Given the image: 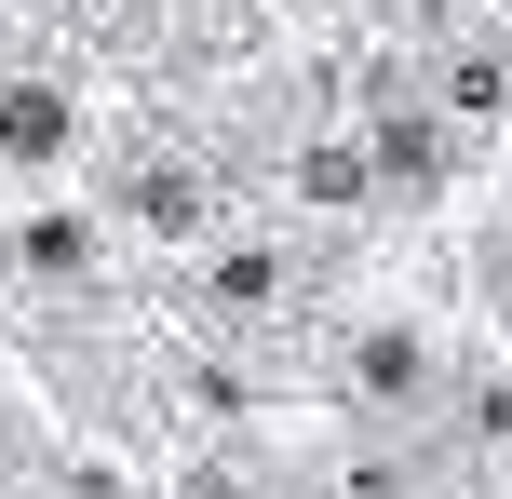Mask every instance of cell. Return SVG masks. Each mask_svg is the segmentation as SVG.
Segmentation results:
<instances>
[{
  "label": "cell",
  "mask_w": 512,
  "mask_h": 499,
  "mask_svg": "<svg viewBox=\"0 0 512 499\" xmlns=\"http://www.w3.org/2000/svg\"><path fill=\"white\" fill-rule=\"evenodd\" d=\"M68 135H81L68 81H14V95H0V162H14V176H41V162H68Z\"/></svg>",
  "instance_id": "obj_1"
}]
</instances>
